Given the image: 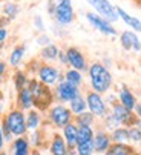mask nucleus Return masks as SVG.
<instances>
[{"instance_id": "obj_19", "label": "nucleus", "mask_w": 141, "mask_h": 155, "mask_svg": "<svg viewBox=\"0 0 141 155\" xmlns=\"http://www.w3.org/2000/svg\"><path fill=\"white\" fill-rule=\"evenodd\" d=\"M58 52H60V48L55 45V43H49V45H46L41 48L40 51V58L46 63H52L57 60L58 57Z\"/></svg>"}, {"instance_id": "obj_44", "label": "nucleus", "mask_w": 141, "mask_h": 155, "mask_svg": "<svg viewBox=\"0 0 141 155\" xmlns=\"http://www.w3.org/2000/svg\"><path fill=\"white\" fill-rule=\"evenodd\" d=\"M135 2H136L138 5H141V0H135Z\"/></svg>"}, {"instance_id": "obj_5", "label": "nucleus", "mask_w": 141, "mask_h": 155, "mask_svg": "<svg viewBox=\"0 0 141 155\" xmlns=\"http://www.w3.org/2000/svg\"><path fill=\"white\" fill-rule=\"evenodd\" d=\"M35 78L38 81H41L46 86H55L58 81L63 80V72L57 68V66L51 64V63H40L38 69L35 72Z\"/></svg>"}, {"instance_id": "obj_43", "label": "nucleus", "mask_w": 141, "mask_h": 155, "mask_svg": "<svg viewBox=\"0 0 141 155\" xmlns=\"http://www.w3.org/2000/svg\"><path fill=\"white\" fill-rule=\"evenodd\" d=\"M31 155H40V152H37V150H35V152H32Z\"/></svg>"}, {"instance_id": "obj_13", "label": "nucleus", "mask_w": 141, "mask_h": 155, "mask_svg": "<svg viewBox=\"0 0 141 155\" xmlns=\"http://www.w3.org/2000/svg\"><path fill=\"white\" fill-rule=\"evenodd\" d=\"M116 98H118V103H121L129 110H135V107L138 104V100H136L135 94L132 92L130 87H127L126 84H123L118 89V92H116Z\"/></svg>"}, {"instance_id": "obj_20", "label": "nucleus", "mask_w": 141, "mask_h": 155, "mask_svg": "<svg viewBox=\"0 0 141 155\" xmlns=\"http://www.w3.org/2000/svg\"><path fill=\"white\" fill-rule=\"evenodd\" d=\"M63 78L66 81H69L70 84L74 86H78L81 87V84L84 83V77H83V72L74 69V68H66V71L63 72Z\"/></svg>"}, {"instance_id": "obj_11", "label": "nucleus", "mask_w": 141, "mask_h": 155, "mask_svg": "<svg viewBox=\"0 0 141 155\" xmlns=\"http://www.w3.org/2000/svg\"><path fill=\"white\" fill-rule=\"evenodd\" d=\"M66 57H67V68H74L80 72H87L89 63L86 60V55L83 51L77 46H67L66 49Z\"/></svg>"}, {"instance_id": "obj_40", "label": "nucleus", "mask_w": 141, "mask_h": 155, "mask_svg": "<svg viewBox=\"0 0 141 155\" xmlns=\"http://www.w3.org/2000/svg\"><path fill=\"white\" fill-rule=\"evenodd\" d=\"M133 112H135V114H136V117L141 120V103H138V104H136V107H135Z\"/></svg>"}, {"instance_id": "obj_31", "label": "nucleus", "mask_w": 141, "mask_h": 155, "mask_svg": "<svg viewBox=\"0 0 141 155\" xmlns=\"http://www.w3.org/2000/svg\"><path fill=\"white\" fill-rule=\"evenodd\" d=\"M103 120H104V126H106V129H109V130H113V129H116V127H120V126H121L120 121L113 117L112 112H107V115H106Z\"/></svg>"}, {"instance_id": "obj_25", "label": "nucleus", "mask_w": 141, "mask_h": 155, "mask_svg": "<svg viewBox=\"0 0 141 155\" xmlns=\"http://www.w3.org/2000/svg\"><path fill=\"white\" fill-rule=\"evenodd\" d=\"M2 14L5 15L6 20L12 21L17 18V15L20 14V6L15 3V2H5L3 3V8H2Z\"/></svg>"}, {"instance_id": "obj_8", "label": "nucleus", "mask_w": 141, "mask_h": 155, "mask_svg": "<svg viewBox=\"0 0 141 155\" xmlns=\"http://www.w3.org/2000/svg\"><path fill=\"white\" fill-rule=\"evenodd\" d=\"M86 3L92 8V11L101 15L103 18L109 20L110 23L118 21V12H116V6L110 3V0H86Z\"/></svg>"}, {"instance_id": "obj_32", "label": "nucleus", "mask_w": 141, "mask_h": 155, "mask_svg": "<svg viewBox=\"0 0 141 155\" xmlns=\"http://www.w3.org/2000/svg\"><path fill=\"white\" fill-rule=\"evenodd\" d=\"M32 25H34L35 31L40 32V34L46 31V23H44V20H43V17H41L40 14H35V15L32 17Z\"/></svg>"}, {"instance_id": "obj_6", "label": "nucleus", "mask_w": 141, "mask_h": 155, "mask_svg": "<svg viewBox=\"0 0 141 155\" xmlns=\"http://www.w3.org/2000/svg\"><path fill=\"white\" fill-rule=\"evenodd\" d=\"M84 18H86L87 23H89L93 29H95V31H98L100 34L107 35V37H115V35H118V31L115 29L113 23H110L109 20L103 18L101 15L95 14L93 11H86V12H84Z\"/></svg>"}, {"instance_id": "obj_7", "label": "nucleus", "mask_w": 141, "mask_h": 155, "mask_svg": "<svg viewBox=\"0 0 141 155\" xmlns=\"http://www.w3.org/2000/svg\"><path fill=\"white\" fill-rule=\"evenodd\" d=\"M84 98H86V103H87V110H89L90 114H93V115L98 117V118H104L107 115L109 104L106 103V98L101 94L89 89L86 92V97Z\"/></svg>"}, {"instance_id": "obj_3", "label": "nucleus", "mask_w": 141, "mask_h": 155, "mask_svg": "<svg viewBox=\"0 0 141 155\" xmlns=\"http://www.w3.org/2000/svg\"><path fill=\"white\" fill-rule=\"evenodd\" d=\"M2 129L8 130L12 137H23L26 134V117L21 109H12L5 115L2 121Z\"/></svg>"}, {"instance_id": "obj_21", "label": "nucleus", "mask_w": 141, "mask_h": 155, "mask_svg": "<svg viewBox=\"0 0 141 155\" xmlns=\"http://www.w3.org/2000/svg\"><path fill=\"white\" fill-rule=\"evenodd\" d=\"M51 155H67V144L61 135H54L51 141Z\"/></svg>"}, {"instance_id": "obj_42", "label": "nucleus", "mask_w": 141, "mask_h": 155, "mask_svg": "<svg viewBox=\"0 0 141 155\" xmlns=\"http://www.w3.org/2000/svg\"><path fill=\"white\" fill-rule=\"evenodd\" d=\"M2 8H3V3H2V0H0V12H2Z\"/></svg>"}, {"instance_id": "obj_1", "label": "nucleus", "mask_w": 141, "mask_h": 155, "mask_svg": "<svg viewBox=\"0 0 141 155\" xmlns=\"http://www.w3.org/2000/svg\"><path fill=\"white\" fill-rule=\"evenodd\" d=\"M87 77H89V86L92 91H95L101 95L107 94L110 87L113 86V77L107 66H104L101 61H92L87 68Z\"/></svg>"}, {"instance_id": "obj_24", "label": "nucleus", "mask_w": 141, "mask_h": 155, "mask_svg": "<svg viewBox=\"0 0 141 155\" xmlns=\"http://www.w3.org/2000/svg\"><path fill=\"white\" fill-rule=\"evenodd\" d=\"M69 109H70V112H72L74 115H78V114L86 112V109H87L86 98L80 94V95H78V97H75L72 101H69Z\"/></svg>"}, {"instance_id": "obj_33", "label": "nucleus", "mask_w": 141, "mask_h": 155, "mask_svg": "<svg viewBox=\"0 0 141 155\" xmlns=\"http://www.w3.org/2000/svg\"><path fill=\"white\" fill-rule=\"evenodd\" d=\"M127 130H129V141H132V143H139L141 141V127L132 126Z\"/></svg>"}, {"instance_id": "obj_12", "label": "nucleus", "mask_w": 141, "mask_h": 155, "mask_svg": "<svg viewBox=\"0 0 141 155\" xmlns=\"http://www.w3.org/2000/svg\"><path fill=\"white\" fill-rule=\"evenodd\" d=\"M120 37V46L126 51V52H141V40L138 37V32L132 31V29H124L118 34Z\"/></svg>"}, {"instance_id": "obj_4", "label": "nucleus", "mask_w": 141, "mask_h": 155, "mask_svg": "<svg viewBox=\"0 0 141 155\" xmlns=\"http://www.w3.org/2000/svg\"><path fill=\"white\" fill-rule=\"evenodd\" d=\"M52 18L55 21V25L63 26V28L72 25L75 21V9H74L72 0H60L52 12Z\"/></svg>"}, {"instance_id": "obj_35", "label": "nucleus", "mask_w": 141, "mask_h": 155, "mask_svg": "<svg viewBox=\"0 0 141 155\" xmlns=\"http://www.w3.org/2000/svg\"><path fill=\"white\" fill-rule=\"evenodd\" d=\"M8 37H9L8 28H6L5 25H2V23H0V45H5V43H6V40H8Z\"/></svg>"}, {"instance_id": "obj_36", "label": "nucleus", "mask_w": 141, "mask_h": 155, "mask_svg": "<svg viewBox=\"0 0 141 155\" xmlns=\"http://www.w3.org/2000/svg\"><path fill=\"white\" fill-rule=\"evenodd\" d=\"M57 61H58L61 66H67V57H66V51L60 49V52H58V57H57Z\"/></svg>"}, {"instance_id": "obj_27", "label": "nucleus", "mask_w": 141, "mask_h": 155, "mask_svg": "<svg viewBox=\"0 0 141 155\" xmlns=\"http://www.w3.org/2000/svg\"><path fill=\"white\" fill-rule=\"evenodd\" d=\"M93 135H95V132H93L92 126H78V138H77V144L92 141V140H93Z\"/></svg>"}, {"instance_id": "obj_16", "label": "nucleus", "mask_w": 141, "mask_h": 155, "mask_svg": "<svg viewBox=\"0 0 141 155\" xmlns=\"http://www.w3.org/2000/svg\"><path fill=\"white\" fill-rule=\"evenodd\" d=\"M25 54H26V45H15L8 55V64L11 68H18L23 58H25Z\"/></svg>"}, {"instance_id": "obj_15", "label": "nucleus", "mask_w": 141, "mask_h": 155, "mask_svg": "<svg viewBox=\"0 0 141 155\" xmlns=\"http://www.w3.org/2000/svg\"><path fill=\"white\" fill-rule=\"evenodd\" d=\"M110 135L107 134L106 130H98L93 135V152L95 153H106V150L110 147Z\"/></svg>"}, {"instance_id": "obj_2", "label": "nucleus", "mask_w": 141, "mask_h": 155, "mask_svg": "<svg viewBox=\"0 0 141 155\" xmlns=\"http://www.w3.org/2000/svg\"><path fill=\"white\" fill-rule=\"evenodd\" d=\"M28 87H29L31 92H32L34 106L37 107V110H46V109L51 107L55 95H54V91H51L49 86L43 84L37 78H31Z\"/></svg>"}, {"instance_id": "obj_38", "label": "nucleus", "mask_w": 141, "mask_h": 155, "mask_svg": "<svg viewBox=\"0 0 141 155\" xmlns=\"http://www.w3.org/2000/svg\"><path fill=\"white\" fill-rule=\"evenodd\" d=\"M6 68H8V64H6L5 61H2V60H0V81H2V78L5 77Z\"/></svg>"}, {"instance_id": "obj_46", "label": "nucleus", "mask_w": 141, "mask_h": 155, "mask_svg": "<svg viewBox=\"0 0 141 155\" xmlns=\"http://www.w3.org/2000/svg\"><path fill=\"white\" fill-rule=\"evenodd\" d=\"M139 143H141V141H139Z\"/></svg>"}, {"instance_id": "obj_22", "label": "nucleus", "mask_w": 141, "mask_h": 155, "mask_svg": "<svg viewBox=\"0 0 141 155\" xmlns=\"http://www.w3.org/2000/svg\"><path fill=\"white\" fill-rule=\"evenodd\" d=\"M29 75L26 71H21V69H17L12 75V83H14V87H15V91H20L23 89V87H28L29 84Z\"/></svg>"}, {"instance_id": "obj_30", "label": "nucleus", "mask_w": 141, "mask_h": 155, "mask_svg": "<svg viewBox=\"0 0 141 155\" xmlns=\"http://www.w3.org/2000/svg\"><path fill=\"white\" fill-rule=\"evenodd\" d=\"M77 155H93V143L87 141V143H80L77 144Z\"/></svg>"}, {"instance_id": "obj_14", "label": "nucleus", "mask_w": 141, "mask_h": 155, "mask_svg": "<svg viewBox=\"0 0 141 155\" xmlns=\"http://www.w3.org/2000/svg\"><path fill=\"white\" fill-rule=\"evenodd\" d=\"M116 12H118V18L123 21V23H124L129 29H132V31L141 34V20H139V17L132 15L130 12H127V11L123 9L121 6H116Z\"/></svg>"}, {"instance_id": "obj_28", "label": "nucleus", "mask_w": 141, "mask_h": 155, "mask_svg": "<svg viewBox=\"0 0 141 155\" xmlns=\"http://www.w3.org/2000/svg\"><path fill=\"white\" fill-rule=\"evenodd\" d=\"M110 140L113 143H127L129 141V130L127 127H116L112 130Z\"/></svg>"}, {"instance_id": "obj_39", "label": "nucleus", "mask_w": 141, "mask_h": 155, "mask_svg": "<svg viewBox=\"0 0 141 155\" xmlns=\"http://www.w3.org/2000/svg\"><path fill=\"white\" fill-rule=\"evenodd\" d=\"M3 144H5V137H3V129H2V124H0V150H2Z\"/></svg>"}, {"instance_id": "obj_10", "label": "nucleus", "mask_w": 141, "mask_h": 155, "mask_svg": "<svg viewBox=\"0 0 141 155\" xmlns=\"http://www.w3.org/2000/svg\"><path fill=\"white\" fill-rule=\"evenodd\" d=\"M72 112L67 106H64L63 103L54 104L49 107V118L54 123L55 127H64L66 124L72 123Z\"/></svg>"}, {"instance_id": "obj_29", "label": "nucleus", "mask_w": 141, "mask_h": 155, "mask_svg": "<svg viewBox=\"0 0 141 155\" xmlns=\"http://www.w3.org/2000/svg\"><path fill=\"white\" fill-rule=\"evenodd\" d=\"M75 121H77V126H92L93 121H95V115L86 110L83 114L75 115Z\"/></svg>"}, {"instance_id": "obj_18", "label": "nucleus", "mask_w": 141, "mask_h": 155, "mask_svg": "<svg viewBox=\"0 0 141 155\" xmlns=\"http://www.w3.org/2000/svg\"><path fill=\"white\" fill-rule=\"evenodd\" d=\"M63 138L67 144V147L74 149L77 147V138H78V126L74 123H69L63 127Z\"/></svg>"}, {"instance_id": "obj_41", "label": "nucleus", "mask_w": 141, "mask_h": 155, "mask_svg": "<svg viewBox=\"0 0 141 155\" xmlns=\"http://www.w3.org/2000/svg\"><path fill=\"white\" fill-rule=\"evenodd\" d=\"M2 112H3V100H2V95H0V117H2Z\"/></svg>"}, {"instance_id": "obj_9", "label": "nucleus", "mask_w": 141, "mask_h": 155, "mask_svg": "<svg viewBox=\"0 0 141 155\" xmlns=\"http://www.w3.org/2000/svg\"><path fill=\"white\" fill-rule=\"evenodd\" d=\"M80 94H81L80 87L70 84L64 78L54 86V95H55V98L60 103H69V101H72L75 97H78Z\"/></svg>"}, {"instance_id": "obj_26", "label": "nucleus", "mask_w": 141, "mask_h": 155, "mask_svg": "<svg viewBox=\"0 0 141 155\" xmlns=\"http://www.w3.org/2000/svg\"><path fill=\"white\" fill-rule=\"evenodd\" d=\"M41 123V115H40V110L37 109H29V112L26 115V127L28 130H37L38 126Z\"/></svg>"}, {"instance_id": "obj_17", "label": "nucleus", "mask_w": 141, "mask_h": 155, "mask_svg": "<svg viewBox=\"0 0 141 155\" xmlns=\"http://www.w3.org/2000/svg\"><path fill=\"white\" fill-rule=\"evenodd\" d=\"M17 103L18 107L21 110H29L34 106V98H32V92L29 87H23V89L17 91Z\"/></svg>"}, {"instance_id": "obj_34", "label": "nucleus", "mask_w": 141, "mask_h": 155, "mask_svg": "<svg viewBox=\"0 0 141 155\" xmlns=\"http://www.w3.org/2000/svg\"><path fill=\"white\" fill-rule=\"evenodd\" d=\"M35 41H37V45L38 46H46V45H49V43H52V38H51V35L49 34H46V32H41V34H38L37 35V38H35Z\"/></svg>"}, {"instance_id": "obj_23", "label": "nucleus", "mask_w": 141, "mask_h": 155, "mask_svg": "<svg viewBox=\"0 0 141 155\" xmlns=\"http://www.w3.org/2000/svg\"><path fill=\"white\" fill-rule=\"evenodd\" d=\"M12 155H29V141L23 137H17L12 143Z\"/></svg>"}, {"instance_id": "obj_45", "label": "nucleus", "mask_w": 141, "mask_h": 155, "mask_svg": "<svg viewBox=\"0 0 141 155\" xmlns=\"http://www.w3.org/2000/svg\"><path fill=\"white\" fill-rule=\"evenodd\" d=\"M0 155H6V152H0Z\"/></svg>"}, {"instance_id": "obj_37", "label": "nucleus", "mask_w": 141, "mask_h": 155, "mask_svg": "<svg viewBox=\"0 0 141 155\" xmlns=\"http://www.w3.org/2000/svg\"><path fill=\"white\" fill-rule=\"evenodd\" d=\"M58 2H60V0H48V6H46V9H48L49 15H52V12H54V9H55Z\"/></svg>"}]
</instances>
